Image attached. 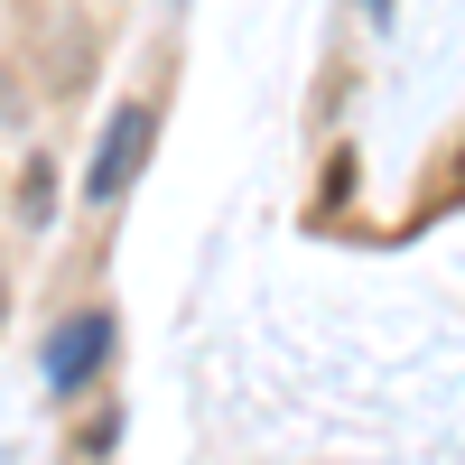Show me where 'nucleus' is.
<instances>
[{
  "mask_svg": "<svg viewBox=\"0 0 465 465\" xmlns=\"http://www.w3.org/2000/svg\"><path fill=\"white\" fill-rule=\"evenodd\" d=\"M103 354H112V317H103V307H74V317L47 335V381H56V391H84Z\"/></svg>",
  "mask_w": 465,
  "mask_h": 465,
  "instance_id": "nucleus-1",
  "label": "nucleus"
},
{
  "mask_svg": "<svg viewBox=\"0 0 465 465\" xmlns=\"http://www.w3.org/2000/svg\"><path fill=\"white\" fill-rule=\"evenodd\" d=\"M149 131H159V122H149V103H122V112H112L103 159H94V196H103V205H112V196H122V186L140 177V159H149Z\"/></svg>",
  "mask_w": 465,
  "mask_h": 465,
  "instance_id": "nucleus-2",
  "label": "nucleus"
},
{
  "mask_svg": "<svg viewBox=\"0 0 465 465\" xmlns=\"http://www.w3.org/2000/svg\"><path fill=\"white\" fill-rule=\"evenodd\" d=\"M47 205H56V159H28L19 168V223H47Z\"/></svg>",
  "mask_w": 465,
  "mask_h": 465,
  "instance_id": "nucleus-3",
  "label": "nucleus"
},
{
  "mask_svg": "<svg viewBox=\"0 0 465 465\" xmlns=\"http://www.w3.org/2000/svg\"><path fill=\"white\" fill-rule=\"evenodd\" d=\"M19 122V84H10V74H0V131H10Z\"/></svg>",
  "mask_w": 465,
  "mask_h": 465,
  "instance_id": "nucleus-4",
  "label": "nucleus"
},
{
  "mask_svg": "<svg viewBox=\"0 0 465 465\" xmlns=\"http://www.w3.org/2000/svg\"><path fill=\"white\" fill-rule=\"evenodd\" d=\"M0 317H10V289H0Z\"/></svg>",
  "mask_w": 465,
  "mask_h": 465,
  "instance_id": "nucleus-5",
  "label": "nucleus"
}]
</instances>
